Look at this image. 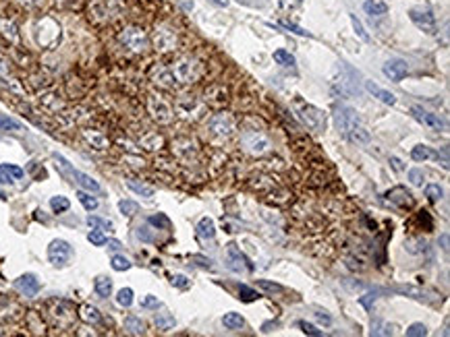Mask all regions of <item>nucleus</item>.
I'll list each match as a JSON object with an SVG mask.
<instances>
[{"instance_id":"6e6552de","label":"nucleus","mask_w":450,"mask_h":337,"mask_svg":"<svg viewBox=\"0 0 450 337\" xmlns=\"http://www.w3.org/2000/svg\"><path fill=\"white\" fill-rule=\"evenodd\" d=\"M409 17H411V21H413L421 31L430 33V36H434V33H436V17L430 13V10L413 8L411 13H409Z\"/></svg>"},{"instance_id":"37998d69","label":"nucleus","mask_w":450,"mask_h":337,"mask_svg":"<svg viewBox=\"0 0 450 337\" xmlns=\"http://www.w3.org/2000/svg\"><path fill=\"white\" fill-rule=\"evenodd\" d=\"M137 238L143 240V242H154V240H156L154 232L149 230L147 226H139V228H137Z\"/></svg>"},{"instance_id":"72a5a7b5","label":"nucleus","mask_w":450,"mask_h":337,"mask_svg":"<svg viewBox=\"0 0 450 337\" xmlns=\"http://www.w3.org/2000/svg\"><path fill=\"white\" fill-rule=\"evenodd\" d=\"M77 196H79V201H81V205L87 209V211H94V209L98 207V199H94V196H89L87 193L79 191V193H77Z\"/></svg>"},{"instance_id":"9b49d317","label":"nucleus","mask_w":450,"mask_h":337,"mask_svg":"<svg viewBox=\"0 0 450 337\" xmlns=\"http://www.w3.org/2000/svg\"><path fill=\"white\" fill-rule=\"evenodd\" d=\"M210 131L214 135L228 137L230 133L235 131V118L230 114H216L214 118L210 120Z\"/></svg>"},{"instance_id":"aec40b11","label":"nucleus","mask_w":450,"mask_h":337,"mask_svg":"<svg viewBox=\"0 0 450 337\" xmlns=\"http://www.w3.org/2000/svg\"><path fill=\"white\" fill-rule=\"evenodd\" d=\"M94 289H96V294L100 298H108L112 294V282H110V277H96V282H94Z\"/></svg>"},{"instance_id":"6ab92c4d","label":"nucleus","mask_w":450,"mask_h":337,"mask_svg":"<svg viewBox=\"0 0 450 337\" xmlns=\"http://www.w3.org/2000/svg\"><path fill=\"white\" fill-rule=\"evenodd\" d=\"M222 323H224L226 329H233V331L245 327V319L241 317L239 312H226V315L222 317Z\"/></svg>"},{"instance_id":"bf43d9fd","label":"nucleus","mask_w":450,"mask_h":337,"mask_svg":"<svg viewBox=\"0 0 450 337\" xmlns=\"http://www.w3.org/2000/svg\"><path fill=\"white\" fill-rule=\"evenodd\" d=\"M106 244H108V248H110V250H121V246H123V244H121L119 240H106Z\"/></svg>"},{"instance_id":"5fc2aeb1","label":"nucleus","mask_w":450,"mask_h":337,"mask_svg":"<svg viewBox=\"0 0 450 337\" xmlns=\"http://www.w3.org/2000/svg\"><path fill=\"white\" fill-rule=\"evenodd\" d=\"M316 319H318L320 323H324V325H330V323H332V317L326 315V312H316Z\"/></svg>"},{"instance_id":"49530a36","label":"nucleus","mask_w":450,"mask_h":337,"mask_svg":"<svg viewBox=\"0 0 450 337\" xmlns=\"http://www.w3.org/2000/svg\"><path fill=\"white\" fill-rule=\"evenodd\" d=\"M376 300H378V292H367L365 296H361V298H359V304H361L363 308H367V310H369Z\"/></svg>"},{"instance_id":"bb28decb","label":"nucleus","mask_w":450,"mask_h":337,"mask_svg":"<svg viewBox=\"0 0 450 337\" xmlns=\"http://www.w3.org/2000/svg\"><path fill=\"white\" fill-rule=\"evenodd\" d=\"M23 124L15 118H10L8 114H0V131H21Z\"/></svg>"},{"instance_id":"f3484780","label":"nucleus","mask_w":450,"mask_h":337,"mask_svg":"<svg viewBox=\"0 0 450 337\" xmlns=\"http://www.w3.org/2000/svg\"><path fill=\"white\" fill-rule=\"evenodd\" d=\"M363 10L369 17H384L388 13V4L382 2V0H365L363 2Z\"/></svg>"},{"instance_id":"3c124183","label":"nucleus","mask_w":450,"mask_h":337,"mask_svg":"<svg viewBox=\"0 0 450 337\" xmlns=\"http://www.w3.org/2000/svg\"><path fill=\"white\" fill-rule=\"evenodd\" d=\"M141 306L143 308H160V300L156 296H145L141 300Z\"/></svg>"},{"instance_id":"c85d7f7f","label":"nucleus","mask_w":450,"mask_h":337,"mask_svg":"<svg viewBox=\"0 0 450 337\" xmlns=\"http://www.w3.org/2000/svg\"><path fill=\"white\" fill-rule=\"evenodd\" d=\"M50 207H52V211L54 213H63V211H66L68 207H71V203H68V199L66 196H52L50 199Z\"/></svg>"},{"instance_id":"f03ea898","label":"nucleus","mask_w":450,"mask_h":337,"mask_svg":"<svg viewBox=\"0 0 450 337\" xmlns=\"http://www.w3.org/2000/svg\"><path fill=\"white\" fill-rule=\"evenodd\" d=\"M54 159L56 161H59V164H56V166H59L63 172H66V174H71V178L79 184V187H81V189H85V191H91V193H98L100 191V184L94 180V178H91V176H87V174H83V172H79V170H75L71 164H68V161L61 155V153H54Z\"/></svg>"},{"instance_id":"b1692460","label":"nucleus","mask_w":450,"mask_h":337,"mask_svg":"<svg viewBox=\"0 0 450 337\" xmlns=\"http://www.w3.org/2000/svg\"><path fill=\"white\" fill-rule=\"evenodd\" d=\"M436 153L432 151V147H428V145H417V147H413V151H411V157L415 161H425V159H430Z\"/></svg>"},{"instance_id":"ddd939ff","label":"nucleus","mask_w":450,"mask_h":337,"mask_svg":"<svg viewBox=\"0 0 450 337\" xmlns=\"http://www.w3.org/2000/svg\"><path fill=\"white\" fill-rule=\"evenodd\" d=\"M15 288L19 289V292L23 296H27V298H33L38 292H40V280L33 273H25V275H21L19 280L15 282Z\"/></svg>"},{"instance_id":"1a4fd4ad","label":"nucleus","mask_w":450,"mask_h":337,"mask_svg":"<svg viewBox=\"0 0 450 337\" xmlns=\"http://www.w3.org/2000/svg\"><path fill=\"white\" fill-rule=\"evenodd\" d=\"M382 71H384V75L390 79V81H402L407 77V73H409V64H407V60H402V58H392V60H388L384 66H382Z\"/></svg>"},{"instance_id":"9d476101","label":"nucleus","mask_w":450,"mask_h":337,"mask_svg":"<svg viewBox=\"0 0 450 337\" xmlns=\"http://www.w3.org/2000/svg\"><path fill=\"white\" fill-rule=\"evenodd\" d=\"M243 145H245V149L249 151V153H263V151L270 147L266 135H261V133H257V131H249V133H245V135H243Z\"/></svg>"},{"instance_id":"423d86ee","label":"nucleus","mask_w":450,"mask_h":337,"mask_svg":"<svg viewBox=\"0 0 450 337\" xmlns=\"http://www.w3.org/2000/svg\"><path fill=\"white\" fill-rule=\"evenodd\" d=\"M48 257H50V263L54 267H64L68 263V259L73 257L71 244L64 242V240H52L50 246H48Z\"/></svg>"},{"instance_id":"20e7f679","label":"nucleus","mask_w":450,"mask_h":337,"mask_svg":"<svg viewBox=\"0 0 450 337\" xmlns=\"http://www.w3.org/2000/svg\"><path fill=\"white\" fill-rule=\"evenodd\" d=\"M226 269L233 271V273L253 271V263L239 250L237 244H228V248H226Z\"/></svg>"},{"instance_id":"2f4dec72","label":"nucleus","mask_w":450,"mask_h":337,"mask_svg":"<svg viewBox=\"0 0 450 337\" xmlns=\"http://www.w3.org/2000/svg\"><path fill=\"white\" fill-rule=\"evenodd\" d=\"M425 196H428L432 203H438L444 196V191L440 189V184H428V187H425Z\"/></svg>"},{"instance_id":"8fccbe9b","label":"nucleus","mask_w":450,"mask_h":337,"mask_svg":"<svg viewBox=\"0 0 450 337\" xmlns=\"http://www.w3.org/2000/svg\"><path fill=\"white\" fill-rule=\"evenodd\" d=\"M280 27H284V29H288V31L297 33V36H307V38H311L309 31H305V29H301V27H297V25H291V23H280Z\"/></svg>"},{"instance_id":"a19ab883","label":"nucleus","mask_w":450,"mask_h":337,"mask_svg":"<svg viewBox=\"0 0 450 337\" xmlns=\"http://www.w3.org/2000/svg\"><path fill=\"white\" fill-rule=\"evenodd\" d=\"M149 224L156 226V228L168 230V228H170V219H168L166 215H162V213H158V215H152V217H149Z\"/></svg>"},{"instance_id":"a878e982","label":"nucleus","mask_w":450,"mask_h":337,"mask_svg":"<svg viewBox=\"0 0 450 337\" xmlns=\"http://www.w3.org/2000/svg\"><path fill=\"white\" fill-rule=\"evenodd\" d=\"M79 315H81V319H83L85 323H100V321H102V315L98 312V308L89 306V304L81 306V312H79Z\"/></svg>"},{"instance_id":"c03bdc74","label":"nucleus","mask_w":450,"mask_h":337,"mask_svg":"<svg viewBox=\"0 0 450 337\" xmlns=\"http://www.w3.org/2000/svg\"><path fill=\"white\" fill-rule=\"evenodd\" d=\"M396 292H400V294H411V298H417V300H423L425 298V294L423 292H419V289H415V288H411V286H398V288H394Z\"/></svg>"},{"instance_id":"6e6d98bb","label":"nucleus","mask_w":450,"mask_h":337,"mask_svg":"<svg viewBox=\"0 0 450 337\" xmlns=\"http://www.w3.org/2000/svg\"><path fill=\"white\" fill-rule=\"evenodd\" d=\"M13 182V178H10V174L8 172H4L2 168H0V184H10Z\"/></svg>"},{"instance_id":"58836bf2","label":"nucleus","mask_w":450,"mask_h":337,"mask_svg":"<svg viewBox=\"0 0 450 337\" xmlns=\"http://www.w3.org/2000/svg\"><path fill=\"white\" fill-rule=\"evenodd\" d=\"M87 240H89L91 244H94V246H104V244H106V240H108V238L104 236L100 230H91L89 234H87Z\"/></svg>"},{"instance_id":"864d4df0","label":"nucleus","mask_w":450,"mask_h":337,"mask_svg":"<svg viewBox=\"0 0 450 337\" xmlns=\"http://www.w3.org/2000/svg\"><path fill=\"white\" fill-rule=\"evenodd\" d=\"M172 286H177V288H189V280L185 275H172Z\"/></svg>"},{"instance_id":"13d9d810","label":"nucleus","mask_w":450,"mask_h":337,"mask_svg":"<svg viewBox=\"0 0 450 337\" xmlns=\"http://www.w3.org/2000/svg\"><path fill=\"white\" fill-rule=\"evenodd\" d=\"M191 261H199L203 267H212V261L210 259H203V257H199V254H193L191 257Z\"/></svg>"},{"instance_id":"393cba45","label":"nucleus","mask_w":450,"mask_h":337,"mask_svg":"<svg viewBox=\"0 0 450 337\" xmlns=\"http://www.w3.org/2000/svg\"><path fill=\"white\" fill-rule=\"evenodd\" d=\"M274 60H276V64H280V66H291V68L297 64L295 56H293L291 52H286V50H276V52H274Z\"/></svg>"},{"instance_id":"4c0bfd02","label":"nucleus","mask_w":450,"mask_h":337,"mask_svg":"<svg viewBox=\"0 0 450 337\" xmlns=\"http://www.w3.org/2000/svg\"><path fill=\"white\" fill-rule=\"evenodd\" d=\"M351 17V23H353V29H355V33L357 36H359L363 42H367L369 40V36H367V31H365V27H363V23L357 19V15H349Z\"/></svg>"},{"instance_id":"7ed1b4c3","label":"nucleus","mask_w":450,"mask_h":337,"mask_svg":"<svg viewBox=\"0 0 450 337\" xmlns=\"http://www.w3.org/2000/svg\"><path fill=\"white\" fill-rule=\"evenodd\" d=\"M334 122H336V129L340 135L349 137V133L359 124V116L349 106H336L334 108Z\"/></svg>"},{"instance_id":"4be33fe9","label":"nucleus","mask_w":450,"mask_h":337,"mask_svg":"<svg viewBox=\"0 0 450 337\" xmlns=\"http://www.w3.org/2000/svg\"><path fill=\"white\" fill-rule=\"evenodd\" d=\"M127 187H129L135 194L145 196V199H152V196H154V189L152 187H145V184L137 182V180H127Z\"/></svg>"},{"instance_id":"09e8293b","label":"nucleus","mask_w":450,"mask_h":337,"mask_svg":"<svg viewBox=\"0 0 450 337\" xmlns=\"http://www.w3.org/2000/svg\"><path fill=\"white\" fill-rule=\"evenodd\" d=\"M299 327H301L303 333H307V335H314V337H320L321 335V331L318 327H314L311 323H307V321H299Z\"/></svg>"},{"instance_id":"e2e57ef3","label":"nucleus","mask_w":450,"mask_h":337,"mask_svg":"<svg viewBox=\"0 0 450 337\" xmlns=\"http://www.w3.org/2000/svg\"><path fill=\"white\" fill-rule=\"evenodd\" d=\"M0 335H2V329H0Z\"/></svg>"},{"instance_id":"052dcab7","label":"nucleus","mask_w":450,"mask_h":337,"mask_svg":"<svg viewBox=\"0 0 450 337\" xmlns=\"http://www.w3.org/2000/svg\"><path fill=\"white\" fill-rule=\"evenodd\" d=\"M212 4H216V6H226L228 4V0H210Z\"/></svg>"},{"instance_id":"dca6fc26","label":"nucleus","mask_w":450,"mask_h":337,"mask_svg":"<svg viewBox=\"0 0 450 337\" xmlns=\"http://www.w3.org/2000/svg\"><path fill=\"white\" fill-rule=\"evenodd\" d=\"M365 89H367V91H369V94H372L374 97H378L380 101L388 103V106H394V103H396V96H394V94H390L388 89H384V87L376 85L374 81H365Z\"/></svg>"},{"instance_id":"a211bd4d","label":"nucleus","mask_w":450,"mask_h":337,"mask_svg":"<svg viewBox=\"0 0 450 337\" xmlns=\"http://www.w3.org/2000/svg\"><path fill=\"white\" fill-rule=\"evenodd\" d=\"M197 236L201 240H212L216 236V228H214V222L210 217H201L199 224H197Z\"/></svg>"},{"instance_id":"603ef678","label":"nucleus","mask_w":450,"mask_h":337,"mask_svg":"<svg viewBox=\"0 0 450 337\" xmlns=\"http://www.w3.org/2000/svg\"><path fill=\"white\" fill-rule=\"evenodd\" d=\"M0 27L4 29V36H8L10 40H17V33H15V25H13V23L2 21V23H0Z\"/></svg>"},{"instance_id":"ea45409f","label":"nucleus","mask_w":450,"mask_h":337,"mask_svg":"<svg viewBox=\"0 0 450 337\" xmlns=\"http://www.w3.org/2000/svg\"><path fill=\"white\" fill-rule=\"evenodd\" d=\"M407 335L409 337H423V335H428V327H425L423 323H413L407 329Z\"/></svg>"},{"instance_id":"79ce46f5","label":"nucleus","mask_w":450,"mask_h":337,"mask_svg":"<svg viewBox=\"0 0 450 337\" xmlns=\"http://www.w3.org/2000/svg\"><path fill=\"white\" fill-rule=\"evenodd\" d=\"M409 180H411V184H415V187H421V184H423V180H425V174H423V170H419V168H413V170H409Z\"/></svg>"},{"instance_id":"0eeeda50","label":"nucleus","mask_w":450,"mask_h":337,"mask_svg":"<svg viewBox=\"0 0 450 337\" xmlns=\"http://www.w3.org/2000/svg\"><path fill=\"white\" fill-rule=\"evenodd\" d=\"M154 46L160 52H170L177 46V31L168 25H160L154 31Z\"/></svg>"},{"instance_id":"de8ad7c7","label":"nucleus","mask_w":450,"mask_h":337,"mask_svg":"<svg viewBox=\"0 0 450 337\" xmlns=\"http://www.w3.org/2000/svg\"><path fill=\"white\" fill-rule=\"evenodd\" d=\"M85 137L89 139V143H94L96 145V149H104V147H106V139H104V137H100V135H96V133H85Z\"/></svg>"},{"instance_id":"39448f33","label":"nucleus","mask_w":450,"mask_h":337,"mask_svg":"<svg viewBox=\"0 0 450 337\" xmlns=\"http://www.w3.org/2000/svg\"><path fill=\"white\" fill-rule=\"evenodd\" d=\"M119 40H121V44H125L127 48L133 50V52H143L147 46H149V40L145 36V31L139 29V27H127V29H123Z\"/></svg>"},{"instance_id":"f704fd0d","label":"nucleus","mask_w":450,"mask_h":337,"mask_svg":"<svg viewBox=\"0 0 450 337\" xmlns=\"http://www.w3.org/2000/svg\"><path fill=\"white\" fill-rule=\"evenodd\" d=\"M87 224L91 228H100V230H108L112 232V224L108 222V219H102V217H96V215H89L87 217Z\"/></svg>"},{"instance_id":"e433bc0d","label":"nucleus","mask_w":450,"mask_h":337,"mask_svg":"<svg viewBox=\"0 0 450 337\" xmlns=\"http://www.w3.org/2000/svg\"><path fill=\"white\" fill-rule=\"evenodd\" d=\"M257 288H261L263 289V292H270V294H280L282 292V286L280 284H274V282H268V280H257Z\"/></svg>"},{"instance_id":"f8f14e48","label":"nucleus","mask_w":450,"mask_h":337,"mask_svg":"<svg viewBox=\"0 0 450 337\" xmlns=\"http://www.w3.org/2000/svg\"><path fill=\"white\" fill-rule=\"evenodd\" d=\"M411 112H413V116H415V118H417L419 122L432 126V129H436V131H446V122H444L438 114H432V112L423 110V108H419V106H413Z\"/></svg>"},{"instance_id":"473e14b6","label":"nucleus","mask_w":450,"mask_h":337,"mask_svg":"<svg viewBox=\"0 0 450 337\" xmlns=\"http://www.w3.org/2000/svg\"><path fill=\"white\" fill-rule=\"evenodd\" d=\"M119 209H121V213L123 215H135L137 211H139V205H137L135 201H119Z\"/></svg>"},{"instance_id":"680f3d73","label":"nucleus","mask_w":450,"mask_h":337,"mask_svg":"<svg viewBox=\"0 0 450 337\" xmlns=\"http://www.w3.org/2000/svg\"><path fill=\"white\" fill-rule=\"evenodd\" d=\"M442 244H444V250H448V234L442 236Z\"/></svg>"},{"instance_id":"4d7b16f0","label":"nucleus","mask_w":450,"mask_h":337,"mask_svg":"<svg viewBox=\"0 0 450 337\" xmlns=\"http://www.w3.org/2000/svg\"><path fill=\"white\" fill-rule=\"evenodd\" d=\"M390 164H392V168H394L396 172H402V170H405V166H402V161H400L398 157H390Z\"/></svg>"},{"instance_id":"7c9ffc66","label":"nucleus","mask_w":450,"mask_h":337,"mask_svg":"<svg viewBox=\"0 0 450 337\" xmlns=\"http://www.w3.org/2000/svg\"><path fill=\"white\" fill-rule=\"evenodd\" d=\"M112 269L114 271H127V269H131V261L129 259H127V257H123V254H114V257H112Z\"/></svg>"},{"instance_id":"f257e3e1","label":"nucleus","mask_w":450,"mask_h":337,"mask_svg":"<svg viewBox=\"0 0 450 337\" xmlns=\"http://www.w3.org/2000/svg\"><path fill=\"white\" fill-rule=\"evenodd\" d=\"M201 75V64L193 56H185L172 64V77L179 79L181 83H193Z\"/></svg>"},{"instance_id":"4468645a","label":"nucleus","mask_w":450,"mask_h":337,"mask_svg":"<svg viewBox=\"0 0 450 337\" xmlns=\"http://www.w3.org/2000/svg\"><path fill=\"white\" fill-rule=\"evenodd\" d=\"M303 120L311 126V129H316V131H324V126H326V116H324V112H320L318 108H311V106H307V108H303Z\"/></svg>"},{"instance_id":"2eb2a0df","label":"nucleus","mask_w":450,"mask_h":337,"mask_svg":"<svg viewBox=\"0 0 450 337\" xmlns=\"http://www.w3.org/2000/svg\"><path fill=\"white\" fill-rule=\"evenodd\" d=\"M386 196H388L390 203H394V205H398V207H411V205H413V196H411V193H409L405 187H394V189H390V191L386 193Z\"/></svg>"},{"instance_id":"c9c22d12","label":"nucleus","mask_w":450,"mask_h":337,"mask_svg":"<svg viewBox=\"0 0 450 337\" xmlns=\"http://www.w3.org/2000/svg\"><path fill=\"white\" fill-rule=\"evenodd\" d=\"M239 296H241V300H245V302H253V300H257V298H259L256 289H251V288H249V286H245V284H241V286H239Z\"/></svg>"},{"instance_id":"412c9836","label":"nucleus","mask_w":450,"mask_h":337,"mask_svg":"<svg viewBox=\"0 0 450 337\" xmlns=\"http://www.w3.org/2000/svg\"><path fill=\"white\" fill-rule=\"evenodd\" d=\"M125 329L129 333H133V335H143L145 333V325H143L141 319H137V317L131 315V317L125 319Z\"/></svg>"},{"instance_id":"5701e85b","label":"nucleus","mask_w":450,"mask_h":337,"mask_svg":"<svg viewBox=\"0 0 450 337\" xmlns=\"http://www.w3.org/2000/svg\"><path fill=\"white\" fill-rule=\"evenodd\" d=\"M349 139H351V141H357V143H369V139H372V135H369V131L365 129V126L357 124L355 129L349 133Z\"/></svg>"},{"instance_id":"c756f323","label":"nucleus","mask_w":450,"mask_h":337,"mask_svg":"<svg viewBox=\"0 0 450 337\" xmlns=\"http://www.w3.org/2000/svg\"><path fill=\"white\" fill-rule=\"evenodd\" d=\"M117 302H119L121 306L129 308V306L133 304V289H131V288H123V289H119V294H117Z\"/></svg>"},{"instance_id":"a18cd8bd","label":"nucleus","mask_w":450,"mask_h":337,"mask_svg":"<svg viewBox=\"0 0 450 337\" xmlns=\"http://www.w3.org/2000/svg\"><path fill=\"white\" fill-rule=\"evenodd\" d=\"M0 168H2L4 172H8V174H10V178H13V180H21V178H23V170H21L19 166H13V164H2Z\"/></svg>"},{"instance_id":"cd10ccee","label":"nucleus","mask_w":450,"mask_h":337,"mask_svg":"<svg viewBox=\"0 0 450 337\" xmlns=\"http://www.w3.org/2000/svg\"><path fill=\"white\" fill-rule=\"evenodd\" d=\"M154 323L158 325V329H170L175 327V317L170 312H160V315L154 317Z\"/></svg>"}]
</instances>
